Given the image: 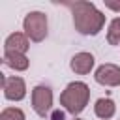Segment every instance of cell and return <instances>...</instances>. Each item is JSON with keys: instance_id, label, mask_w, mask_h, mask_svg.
Segmentation results:
<instances>
[{"instance_id": "8992f818", "label": "cell", "mask_w": 120, "mask_h": 120, "mask_svg": "<svg viewBox=\"0 0 120 120\" xmlns=\"http://www.w3.org/2000/svg\"><path fill=\"white\" fill-rule=\"evenodd\" d=\"M96 82L103 86H120V66L116 64H101L94 73Z\"/></svg>"}, {"instance_id": "52a82bcc", "label": "cell", "mask_w": 120, "mask_h": 120, "mask_svg": "<svg viewBox=\"0 0 120 120\" xmlns=\"http://www.w3.org/2000/svg\"><path fill=\"white\" fill-rule=\"evenodd\" d=\"M28 47H30V41H28L26 34H22V32H13L4 41V51L6 52H21V54H24L28 51Z\"/></svg>"}, {"instance_id": "7a4b0ae2", "label": "cell", "mask_w": 120, "mask_h": 120, "mask_svg": "<svg viewBox=\"0 0 120 120\" xmlns=\"http://www.w3.org/2000/svg\"><path fill=\"white\" fill-rule=\"evenodd\" d=\"M90 99V88L86 82L82 81H73L69 82L64 92L60 94V105L73 116H77L79 112H82L88 105Z\"/></svg>"}, {"instance_id": "5bb4252c", "label": "cell", "mask_w": 120, "mask_h": 120, "mask_svg": "<svg viewBox=\"0 0 120 120\" xmlns=\"http://www.w3.org/2000/svg\"><path fill=\"white\" fill-rule=\"evenodd\" d=\"M51 120H66V114H64V111H54V112L51 114Z\"/></svg>"}, {"instance_id": "277c9868", "label": "cell", "mask_w": 120, "mask_h": 120, "mask_svg": "<svg viewBox=\"0 0 120 120\" xmlns=\"http://www.w3.org/2000/svg\"><path fill=\"white\" fill-rule=\"evenodd\" d=\"M32 109L38 116H47L52 109V90L45 84H38L32 90Z\"/></svg>"}, {"instance_id": "9a60e30c", "label": "cell", "mask_w": 120, "mask_h": 120, "mask_svg": "<svg viewBox=\"0 0 120 120\" xmlns=\"http://www.w3.org/2000/svg\"><path fill=\"white\" fill-rule=\"evenodd\" d=\"M73 120H82V118H75V116H73Z\"/></svg>"}, {"instance_id": "ba28073f", "label": "cell", "mask_w": 120, "mask_h": 120, "mask_svg": "<svg viewBox=\"0 0 120 120\" xmlns=\"http://www.w3.org/2000/svg\"><path fill=\"white\" fill-rule=\"evenodd\" d=\"M94 64H96V60H94V56H92L90 52H77V54L71 58L69 68H71V71H75L77 75H86V73L92 71Z\"/></svg>"}, {"instance_id": "6da1fadb", "label": "cell", "mask_w": 120, "mask_h": 120, "mask_svg": "<svg viewBox=\"0 0 120 120\" xmlns=\"http://www.w3.org/2000/svg\"><path fill=\"white\" fill-rule=\"evenodd\" d=\"M68 8L73 13V24L75 30L82 36H96L105 26V15L96 8L94 2H73L68 4Z\"/></svg>"}, {"instance_id": "4fadbf2b", "label": "cell", "mask_w": 120, "mask_h": 120, "mask_svg": "<svg viewBox=\"0 0 120 120\" xmlns=\"http://www.w3.org/2000/svg\"><path fill=\"white\" fill-rule=\"evenodd\" d=\"M105 8L114 9V11H118V13H120V2H111V0H105Z\"/></svg>"}, {"instance_id": "9c48e42d", "label": "cell", "mask_w": 120, "mask_h": 120, "mask_svg": "<svg viewBox=\"0 0 120 120\" xmlns=\"http://www.w3.org/2000/svg\"><path fill=\"white\" fill-rule=\"evenodd\" d=\"M94 112H96L98 118H101V120H109V118L114 116V112H116V105H114V101H112L111 98H99V99L96 101V105H94Z\"/></svg>"}, {"instance_id": "5b68a950", "label": "cell", "mask_w": 120, "mask_h": 120, "mask_svg": "<svg viewBox=\"0 0 120 120\" xmlns=\"http://www.w3.org/2000/svg\"><path fill=\"white\" fill-rule=\"evenodd\" d=\"M2 90L4 98L9 101H21L26 96V82L22 77H6L2 75Z\"/></svg>"}, {"instance_id": "8fae6325", "label": "cell", "mask_w": 120, "mask_h": 120, "mask_svg": "<svg viewBox=\"0 0 120 120\" xmlns=\"http://www.w3.org/2000/svg\"><path fill=\"white\" fill-rule=\"evenodd\" d=\"M107 41L111 45H120V17L112 19L107 30Z\"/></svg>"}, {"instance_id": "3957f363", "label": "cell", "mask_w": 120, "mask_h": 120, "mask_svg": "<svg viewBox=\"0 0 120 120\" xmlns=\"http://www.w3.org/2000/svg\"><path fill=\"white\" fill-rule=\"evenodd\" d=\"M22 28L30 41H43L47 38V15L41 11H30L22 21Z\"/></svg>"}, {"instance_id": "7c38bea8", "label": "cell", "mask_w": 120, "mask_h": 120, "mask_svg": "<svg viewBox=\"0 0 120 120\" xmlns=\"http://www.w3.org/2000/svg\"><path fill=\"white\" fill-rule=\"evenodd\" d=\"M0 120H24V112L19 107H6L0 112Z\"/></svg>"}, {"instance_id": "30bf717a", "label": "cell", "mask_w": 120, "mask_h": 120, "mask_svg": "<svg viewBox=\"0 0 120 120\" xmlns=\"http://www.w3.org/2000/svg\"><path fill=\"white\" fill-rule=\"evenodd\" d=\"M4 64L15 71H24L28 69V58L26 54H21V52H6L4 51Z\"/></svg>"}]
</instances>
